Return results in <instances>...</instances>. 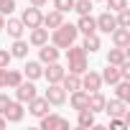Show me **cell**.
I'll return each instance as SVG.
<instances>
[{"label":"cell","mask_w":130,"mask_h":130,"mask_svg":"<svg viewBox=\"0 0 130 130\" xmlns=\"http://www.w3.org/2000/svg\"><path fill=\"white\" fill-rule=\"evenodd\" d=\"M61 28H64V31H59V33H56V43L67 46V43H72V41H74L77 28H74V26H61Z\"/></svg>","instance_id":"obj_1"},{"label":"cell","mask_w":130,"mask_h":130,"mask_svg":"<svg viewBox=\"0 0 130 130\" xmlns=\"http://www.w3.org/2000/svg\"><path fill=\"white\" fill-rule=\"evenodd\" d=\"M94 23H97V26H100V28H102L105 33H112V31L117 28V21H115V18H112L110 13H105V15H100V18H97Z\"/></svg>","instance_id":"obj_2"},{"label":"cell","mask_w":130,"mask_h":130,"mask_svg":"<svg viewBox=\"0 0 130 130\" xmlns=\"http://www.w3.org/2000/svg\"><path fill=\"white\" fill-rule=\"evenodd\" d=\"M3 112H5V117H8V120H13V122H18V120L23 117V110H21V105H8Z\"/></svg>","instance_id":"obj_3"},{"label":"cell","mask_w":130,"mask_h":130,"mask_svg":"<svg viewBox=\"0 0 130 130\" xmlns=\"http://www.w3.org/2000/svg\"><path fill=\"white\" fill-rule=\"evenodd\" d=\"M36 97V87L33 84H21L18 87V100H33Z\"/></svg>","instance_id":"obj_4"},{"label":"cell","mask_w":130,"mask_h":130,"mask_svg":"<svg viewBox=\"0 0 130 130\" xmlns=\"http://www.w3.org/2000/svg\"><path fill=\"white\" fill-rule=\"evenodd\" d=\"M46 107H48V100H33V105H31V115L41 117V115L46 112Z\"/></svg>","instance_id":"obj_5"},{"label":"cell","mask_w":130,"mask_h":130,"mask_svg":"<svg viewBox=\"0 0 130 130\" xmlns=\"http://www.w3.org/2000/svg\"><path fill=\"white\" fill-rule=\"evenodd\" d=\"M23 21H26L28 26H38V23H41V13H38L36 8H31V10H26V15H23Z\"/></svg>","instance_id":"obj_6"},{"label":"cell","mask_w":130,"mask_h":130,"mask_svg":"<svg viewBox=\"0 0 130 130\" xmlns=\"http://www.w3.org/2000/svg\"><path fill=\"white\" fill-rule=\"evenodd\" d=\"M94 28H97V23H94V18H82L79 21V31H84V33H94Z\"/></svg>","instance_id":"obj_7"},{"label":"cell","mask_w":130,"mask_h":130,"mask_svg":"<svg viewBox=\"0 0 130 130\" xmlns=\"http://www.w3.org/2000/svg\"><path fill=\"white\" fill-rule=\"evenodd\" d=\"M46 100H48V102H56V105H59V102H64V92H61L59 87H51V89L46 92Z\"/></svg>","instance_id":"obj_8"},{"label":"cell","mask_w":130,"mask_h":130,"mask_svg":"<svg viewBox=\"0 0 130 130\" xmlns=\"http://www.w3.org/2000/svg\"><path fill=\"white\" fill-rule=\"evenodd\" d=\"M100 48V38L94 33H87V41H84V51H97Z\"/></svg>","instance_id":"obj_9"},{"label":"cell","mask_w":130,"mask_h":130,"mask_svg":"<svg viewBox=\"0 0 130 130\" xmlns=\"http://www.w3.org/2000/svg\"><path fill=\"white\" fill-rule=\"evenodd\" d=\"M112 33H115V43L117 46H125L127 43V28H115Z\"/></svg>","instance_id":"obj_10"},{"label":"cell","mask_w":130,"mask_h":130,"mask_svg":"<svg viewBox=\"0 0 130 130\" xmlns=\"http://www.w3.org/2000/svg\"><path fill=\"white\" fill-rule=\"evenodd\" d=\"M26 74L31 79H36V77H41V67H38L36 61H31V64H26Z\"/></svg>","instance_id":"obj_11"},{"label":"cell","mask_w":130,"mask_h":130,"mask_svg":"<svg viewBox=\"0 0 130 130\" xmlns=\"http://www.w3.org/2000/svg\"><path fill=\"white\" fill-rule=\"evenodd\" d=\"M8 31H10V36L18 38V36L23 33V23H21V21H10V23H8Z\"/></svg>","instance_id":"obj_12"},{"label":"cell","mask_w":130,"mask_h":130,"mask_svg":"<svg viewBox=\"0 0 130 130\" xmlns=\"http://www.w3.org/2000/svg\"><path fill=\"white\" fill-rule=\"evenodd\" d=\"M54 125L67 127V120H61V117H46V120H43V127H54Z\"/></svg>","instance_id":"obj_13"},{"label":"cell","mask_w":130,"mask_h":130,"mask_svg":"<svg viewBox=\"0 0 130 130\" xmlns=\"http://www.w3.org/2000/svg\"><path fill=\"white\" fill-rule=\"evenodd\" d=\"M122 107H125L122 102H110V105H107V112H110V115H122V112H125Z\"/></svg>","instance_id":"obj_14"},{"label":"cell","mask_w":130,"mask_h":130,"mask_svg":"<svg viewBox=\"0 0 130 130\" xmlns=\"http://www.w3.org/2000/svg\"><path fill=\"white\" fill-rule=\"evenodd\" d=\"M26 51H28V43H23V41H15V46H13V54H15V56H26Z\"/></svg>","instance_id":"obj_15"},{"label":"cell","mask_w":130,"mask_h":130,"mask_svg":"<svg viewBox=\"0 0 130 130\" xmlns=\"http://www.w3.org/2000/svg\"><path fill=\"white\" fill-rule=\"evenodd\" d=\"M41 59H43V61H56V48H48V46H46V48L41 51Z\"/></svg>","instance_id":"obj_16"},{"label":"cell","mask_w":130,"mask_h":130,"mask_svg":"<svg viewBox=\"0 0 130 130\" xmlns=\"http://www.w3.org/2000/svg\"><path fill=\"white\" fill-rule=\"evenodd\" d=\"M117 23H120V28H127V23H130V13L122 8L120 10V18H117Z\"/></svg>","instance_id":"obj_17"},{"label":"cell","mask_w":130,"mask_h":130,"mask_svg":"<svg viewBox=\"0 0 130 130\" xmlns=\"http://www.w3.org/2000/svg\"><path fill=\"white\" fill-rule=\"evenodd\" d=\"M84 84H87V87H92V92H94V89L100 87V77H97V74H89V77L84 79Z\"/></svg>","instance_id":"obj_18"},{"label":"cell","mask_w":130,"mask_h":130,"mask_svg":"<svg viewBox=\"0 0 130 130\" xmlns=\"http://www.w3.org/2000/svg\"><path fill=\"white\" fill-rule=\"evenodd\" d=\"M89 8H92L89 0H79V3H77V10H79L82 15H87V13H89Z\"/></svg>","instance_id":"obj_19"},{"label":"cell","mask_w":130,"mask_h":130,"mask_svg":"<svg viewBox=\"0 0 130 130\" xmlns=\"http://www.w3.org/2000/svg\"><path fill=\"white\" fill-rule=\"evenodd\" d=\"M46 23H48V26H61V13H51V15H46Z\"/></svg>","instance_id":"obj_20"},{"label":"cell","mask_w":130,"mask_h":130,"mask_svg":"<svg viewBox=\"0 0 130 130\" xmlns=\"http://www.w3.org/2000/svg\"><path fill=\"white\" fill-rule=\"evenodd\" d=\"M46 77H48L51 82H56V79H61V69H59V67H51V69L46 72Z\"/></svg>","instance_id":"obj_21"},{"label":"cell","mask_w":130,"mask_h":130,"mask_svg":"<svg viewBox=\"0 0 130 130\" xmlns=\"http://www.w3.org/2000/svg\"><path fill=\"white\" fill-rule=\"evenodd\" d=\"M105 79H107V82H117V79H120V72H117V69H112V67H110V69H107V72H105Z\"/></svg>","instance_id":"obj_22"},{"label":"cell","mask_w":130,"mask_h":130,"mask_svg":"<svg viewBox=\"0 0 130 130\" xmlns=\"http://www.w3.org/2000/svg\"><path fill=\"white\" fill-rule=\"evenodd\" d=\"M72 5H74V0H56L59 10H72Z\"/></svg>","instance_id":"obj_23"},{"label":"cell","mask_w":130,"mask_h":130,"mask_svg":"<svg viewBox=\"0 0 130 130\" xmlns=\"http://www.w3.org/2000/svg\"><path fill=\"white\" fill-rule=\"evenodd\" d=\"M122 59H125V54H122V48H117V51H112V54H110V61H112V64H120Z\"/></svg>","instance_id":"obj_24"},{"label":"cell","mask_w":130,"mask_h":130,"mask_svg":"<svg viewBox=\"0 0 130 130\" xmlns=\"http://www.w3.org/2000/svg\"><path fill=\"white\" fill-rule=\"evenodd\" d=\"M87 105H92V107H97V110H100V107H105V100H102L100 94H94L92 100H87Z\"/></svg>","instance_id":"obj_25"},{"label":"cell","mask_w":130,"mask_h":130,"mask_svg":"<svg viewBox=\"0 0 130 130\" xmlns=\"http://www.w3.org/2000/svg\"><path fill=\"white\" fill-rule=\"evenodd\" d=\"M31 41H33V43H43V41H46V31H36V33L31 36Z\"/></svg>","instance_id":"obj_26"},{"label":"cell","mask_w":130,"mask_h":130,"mask_svg":"<svg viewBox=\"0 0 130 130\" xmlns=\"http://www.w3.org/2000/svg\"><path fill=\"white\" fill-rule=\"evenodd\" d=\"M87 100H89V97H84V94H74V107H84ZM87 107H89V105H87Z\"/></svg>","instance_id":"obj_27"},{"label":"cell","mask_w":130,"mask_h":130,"mask_svg":"<svg viewBox=\"0 0 130 130\" xmlns=\"http://www.w3.org/2000/svg\"><path fill=\"white\" fill-rule=\"evenodd\" d=\"M92 122H94L92 112H82V117H79V125H92Z\"/></svg>","instance_id":"obj_28"},{"label":"cell","mask_w":130,"mask_h":130,"mask_svg":"<svg viewBox=\"0 0 130 130\" xmlns=\"http://www.w3.org/2000/svg\"><path fill=\"white\" fill-rule=\"evenodd\" d=\"M107 3H110L112 10H122V8H125V0H107Z\"/></svg>","instance_id":"obj_29"},{"label":"cell","mask_w":130,"mask_h":130,"mask_svg":"<svg viewBox=\"0 0 130 130\" xmlns=\"http://www.w3.org/2000/svg\"><path fill=\"white\" fill-rule=\"evenodd\" d=\"M69 87L77 89V87H79V79H77V77H67V89H69Z\"/></svg>","instance_id":"obj_30"},{"label":"cell","mask_w":130,"mask_h":130,"mask_svg":"<svg viewBox=\"0 0 130 130\" xmlns=\"http://www.w3.org/2000/svg\"><path fill=\"white\" fill-rule=\"evenodd\" d=\"M117 94H120V100H127V84H120V89H117Z\"/></svg>","instance_id":"obj_31"},{"label":"cell","mask_w":130,"mask_h":130,"mask_svg":"<svg viewBox=\"0 0 130 130\" xmlns=\"http://www.w3.org/2000/svg\"><path fill=\"white\" fill-rule=\"evenodd\" d=\"M8 105H10V102H8V97H5V94H0V112H3Z\"/></svg>","instance_id":"obj_32"},{"label":"cell","mask_w":130,"mask_h":130,"mask_svg":"<svg viewBox=\"0 0 130 130\" xmlns=\"http://www.w3.org/2000/svg\"><path fill=\"white\" fill-rule=\"evenodd\" d=\"M8 59H10V56H8L5 51H0V67H3V64H8Z\"/></svg>","instance_id":"obj_33"},{"label":"cell","mask_w":130,"mask_h":130,"mask_svg":"<svg viewBox=\"0 0 130 130\" xmlns=\"http://www.w3.org/2000/svg\"><path fill=\"white\" fill-rule=\"evenodd\" d=\"M33 5H36V8H38V5H43V0H33Z\"/></svg>","instance_id":"obj_34"},{"label":"cell","mask_w":130,"mask_h":130,"mask_svg":"<svg viewBox=\"0 0 130 130\" xmlns=\"http://www.w3.org/2000/svg\"><path fill=\"white\" fill-rule=\"evenodd\" d=\"M3 125H5V120H0V127H3Z\"/></svg>","instance_id":"obj_35"}]
</instances>
